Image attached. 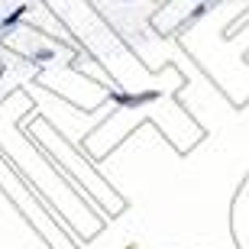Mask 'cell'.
Segmentation results:
<instances>
[{
	"label": "cell",
	"mask_w": 249,
	"mask_h": 249,
	"mask_svg": "<svg viewBox=\"0 0 249 249\" xmlns=\"http://www.w3.org/2000/svg\"><path fill=\"white\" fill-rule=\"evenodd\" d=\"M26 3H23V7H17V10H13V13H10V17H3V19H0V29H7V26H17V23H19V19H23V17H26Z\"/></svg>",
	"instance_id": "obj_1"
}]
</instances>
